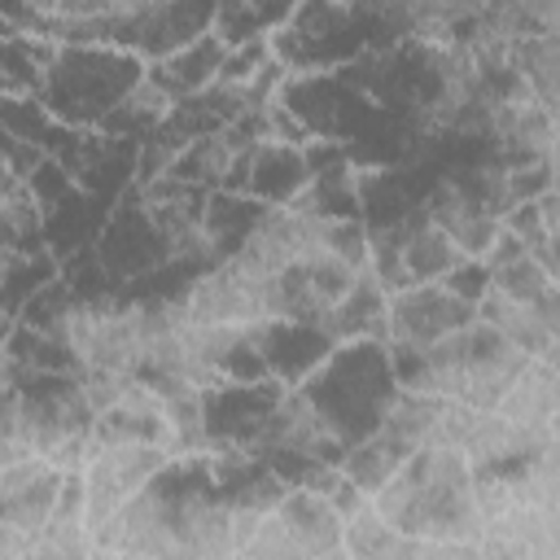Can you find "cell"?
<instances>
[{
    "instance_id": "obj_49",
    "label": "cell",
    "mask_w": 560,
    "mask_h": 560,
    "mask_svg": "<svg viewBox=\"0 0 560 560\" xmlns=\"http://www.w3.org/2000/svg\"><path fill=\"white\" fill-rule=\"evenodd\" d=\"M551 442L560 446V411H556V420H551Z\"/></svg>"
},
{
    "instance_id": "obj_15",
    "label": "cell",
    "mask_w": 560,
    "mask_h": 560,
    "mask_svg": "<svg viewBox=\"0 0 560 560\" xmlns=\"http://www.w3.org/2000/svg\"><path fill=\"white\" fill-rule=\"evenodd\" d=\"M214 459V477H219V490L232 508V538H236V556L249 547V538L258 534L262 516L289 494V486L271 472L267 459L258 455H236V451H210Z\"/></svg>"
},
{
    "instance_id": "obj_2",
    "label": "cell",
    "mask_w": 560,
    "mask_h": 560,
    "mask_svg": "<svg viewBox=\"0 0 560 560\" xmlns=\"http://www.w3.org/2000/svg\"><path fill=\"white\" fill-rule=\"evenodd\" d=\"M92 424L96 411L83 394V376L0 363V468L44 459L61 472H79L92 451Z\"/></svg>"
},
{
    "instance_id": "obj_34",
    "label": "cell",
    "mask_w": 560,
    "mask_h": 560,
    "mask_svg": "<svg viewBox=\"0 0 560 560\" xmlns=\"http://www.w3.org/2000/svg\"><path fill=\"white\" fill-rule=\"evenodd\" d=\"M171 109H175V101L153 83V79H144L109 118H105V136H114V140H131V144H144L153 131H162L166 127V118H171Z\"/></svg>"
},
{
    "instance_id": "obj_45",
    "label": "cell",
    "mask_w": 560,
    "mask_h": 560,
    "mask_svg": "<svg viewBox=\"0 0 560 560\" xmlns=\"http://www.w3.org/2000/svg\"><path fill=\"white\" fill-rule=\"evenodd\" d=\"M39 162H44V153H39V149H31L26 140H13V136H4V131H0V175L31 179V175L39 171Z\"/></svg>"
},
{
    "instance_id": "obj_24",
    "label": "cell",
    "mask_w": 560,
    "mask_h": 560,
    "mask_svg": "<svg viewBox=\"0 0 560 560\" xmlns=\"http://www.w3.org/2000/svg\"><path fill=\"white\" fill-rule=\"evenodd\" d=\"M0 131L13 140H26L44 158H66L83 131L66 127L39 96H0Z\"/></svg>"
},
{
    "instance_id": "obj_42",
    "label": "cell",
    "mask_w": 560,
    "mask_h": 560,
    "mask_svg": "<svg viewBox=\"0 0 560 560\" xmlns=\"http://www.w3.org/2000/svg\"><path fill=\"white\" fill-rule=\"evenodd\" d=\"M503 232H508V236H516L529 254H538V249L551 241V232H547V219H542V206H538V201H516V206L503 214Z\"/></svg>"
},
{
    "instance_id": "obj_40",
    "label": "cell",
    "mask_w": 560,
    "mask_h": 560,
    "mask_svg": "<svg viewBox=\"0 0 560 560\" xmlns=\"http://www.w3.org/2000/svg\"><path fill=\"white\" fill-rule=\"evenodd\" d=\"M70 311H74V293H70V284L57 276L48 289H39V293L22 306L18 324H31V328H39V332L57 337V328L66 324V315H70Z\"/></svg>"
},
{
    "instance_id": "obj_27",
    "label": "cell",
    "mask_w": 560,
    "mask_h": 560,
    "mask_svg": "<svg viewBox=\"0 0 560 560\" xmlns=\"http://www.w3.org/2000/svg\"><path fill=\"white\" fill-rule=\"evenodd\" d=\"M267 214H271V210L258 206L254 197H241V192H210V201H206V241H210L214 262L236 258Z\"/></svg>"
},
{
    "instance_id": "obj_39",
    "label": "cell",
    "mask_w": 560,
    "mask_h": 560,
    "mask_svg": "<svg viewBox=\"0 0 560 560\" xmlns=\"http://www.w3.org/2000/svg\"><path fill=\"white\" fill-rule=\"evenodd\" d=\"M61 280L70 284L74 302H109V298H118V280L109 276V267H105L96 245L74 249L70 258H61Z\"/></svg>"
},
{
    "instance_id": "obj_28",
    "label": "cell",
    "mask_w": 560,
    "mask_h": 560,
    "mask_svg": "<svg viewBox=\"0 0 560 560\" xmlns=\"http://www.w3.org/2000/svg\"><path fill=\"white\" fill-rule=\"evenodd\" d=\"M341 551L350 560H416L420 542L389 525L372 503H363L341 521Z\"/></svg>"
},
{
    "instance_id": "obj_1",
    "label": "cell",
    "mask_w": 560,
    "mask_h": 560,
    "mask_svg": "<svg viewBox=\"0 0 560 560\" xmlns=\"http://www.w3.org/2000/svg\"><path fill=\"white\" fill-rule=\"evenodd\" d=\"M96 547L109 556L140 560H232V508L219 490L214 459L175 455L114 521L96 534Z\"/></svg>"
},
{
    "instance_id": "obj_12",
    "label": "cell",
    "mask_w": 560,
    "mask_h": 560,
    "mask_svg": "<svg viewBox=\"0 0 560 560\" xmlns=\"http://www.w3.org/2000/svg\"><path fill=\"white\" fill-rule=\"evenodd\" d=\"M96 249H101L109 276L118 280V293L127 284L149 280V276H158V271L171 267V245H166V236H162V228H158V219H153L140 184L114 206V214H109Z\"/></svg>"
},
{
    "instance_id": "obj_36",
    "label": "cell",
    "mask_w": 560,
    "mask_h": 560,
    "mask_svg": "<svg viewBox=\"0 0 560 560\" xmlns=\"http://www.w3.org/2000/svg\"><path fill=\"white\" fill-rule=\"evenodd\" d=\"M516 61L521 74L529 79L538 105L551 114L556 131H560V35H534L516 44Z\"/></svg>"
},
{
    "instance_id": "obj_38",
    "label": "cell",
    "mask_w": 560,
    "mask_h": 560,
    "mask_svg": "<svg viewBox=\"0 0 560 560\" xmlns=\"http://www.w3.org/2000/svg\"><path fill=\"white\" fill-rule=\"evenodd\" d=\"M26 560H101V547H96L88 521L52 516V521L39 529V538L31 542Z\"/></svg>"
},
{
    "instance_id": "obj_7",
    "label": "cell",
    "mask_w": 560,
    "mask_h": 560,
    "mask_svg": "<svg viewBox=\"0 0 560 560\" xmlns=\"http://www.w3.org/2000/svg\"><path fill=\"white\" fill-rule=\"evenodd\" d=\"M149 79V66L105 44H61L44 83V105L74 131H101L105 118Z\"/></svg>"
},
{
    "instance_id": "obj_37",
    "label": "cell",
    "mask_w": 560,
    "mask_h": 560,
    "mask_svg": "<svg viewBox=\"0 0 560 560\" xmlns=\"http://www.w3.org/2000/svg\"><path fill=\"white\" fill-rule=\"evenodd\" d=\"M516 503H534V508H560V446L547 442L542 451H534L516 472L503 477Z\"/></svg>"
},
{
    "instance_id": "obj_50",
    "label": "cell",
    "mask_w": 560,
    "mask_h": 560,
    "mask_svg": "<svg viewBox=\"0 0 560 560\" xmlns=\"http://www.w3.org/2000/svg\"><path fill=\"white\" fill-rule=\"evenodd\" d=\"M101 560H140V556H109V551H101Z\"/></svg>"
},
{
    "instance_id": "obj_31",
    "label": "cell",
    "mask_w": 560,
    "mask_h": 560,
    "mask_svg": "<svg viewBox=\"0 0 560 560\" xmlns=\"http://www.w3.org/2000/svg\"><path fill=\"white\" fill-rule=\"evenodd\" d=\"M0 363L9 368H26V372H66V376H83V363L48 332L31 328V324H0Z\"/></svg>"
},
{
    "instance_id": "obj_44",
    "label": "cell",
    "mask_w": 560,
    "mask_h": 560,
    "mask_svg": "<svg viewBox=\"0 0 560 560\" xmlns=\"http://www.w3.org/2000/svg\"><path fill=\"white\" fill-rule=\"evenodd\" d=\"M442 289L446 293H455L459 302H468L472 311L481 306V298L490 293V267L481 262V258H464L446 280H442Z\"/></svg>"
},
{
    "instance_id": "obj_30",
    "label": "cell",
    "mask_w": 560,
    "mask_h": 560,
    "mask_svg": "<svg viewBox=\"0 0 560 560\" xmlns=\"http://www.w3.org/2000/svg\"><path fill=\"white\" fill-rule=\"evenodd\" d=\"M477 319L481 324H490L503 341H512L521 354H529V359H542L547 350H551V341H556V332L529 311V306H521L516 298H508V293H499L494 284H490V293L481 298V306H477Z\"/></svg>"
},
{
    "instance_id": "obj_9",
    "label": "cell",
    "mask_w": 560,
    "mask_h": 560,
    "mask_svg": "<svg viewBox=\"0 0 560 560\" xmlns=\"http://www.w3.org/2000/svg\"><path fill=\"white\" fill-rule=\"evenodd\" d=\"M341 547V512L306 490H289L258 525L241 556L249 560H319Z\"/></svg>"
},
{
    "instance_id": "obj_48",
    "label": "cell",
    "mask_w": 560,
    "mask_h": 560,
    "mask_svg": "<svg viewBox=\"0 0 560 560\" xmlns=\"http://www.w3.org/2000/svg\"><path fill=\"white\" fill-rule=\"evenodd\" d=\"M542 363H551V368H556V372H560V337H556V341H551V350H547V354H542Z\"/></svg>"
},
{
    "instance_id": "obj_26",
    "label": "cell",
    "mask_w": 560,
    "mask_h": 560,
    "mask_svg": "<svg viewBox=\"0 0 560 560\" xmlns=\"http://www.w3.org/2000/svg\"><path fill=\"white\" fill-rule=\"evenodd\" d=\"M446 411H451L446 398L402 389V394L394 398V407H389V420H385L381 438H389L402 455H416V451H424V446H442Z\"/></svg>"
},
{
    "instance_id": "obj_16",
    "label": "cell",
    "mask_w": 560,
    "mask_h": 560,
    "mask_svg": "<svg viewBox=\"0 0 560 560\" xmlns=\"http://www.w3.org/2000/svg\"><path fill=\"white\" fill-rule=\"evenodd\" d=\"M92 442L101 446H162L171 451V420L166 402L149 381H131L105 411H96Z\"/></svg>"
},
{
    "instance_id": "obj_8",
    "label": "cell",
    "mask_w": 560,
    "mask_h": 560,
    "mask_svg": "<svg viewBox=\"0 0 560 560\" xmlns=\"http://www.w3.org/2000/svg\"><path fill=\"white\" fill-rule=\"evenodd\" d=\"M481 560H560V508L516 503L503 477H477Z\"/></svg>"
},
{
    "instance_id": "obj_4",
    "label": "cell",
    "mask_w": 560,
    "mask_h": 560,
    "mask_svg": "<svg viewBox=\"0 0 560 560\" xmlns=\"http://www.w3.org/2000/svg\"><path fill=\"white\" fill-rule=\"evenodd\" d=\"M372 508L416 542H477V472L451 446L416 451L398 477L372 499Z\"/></svg>"
},
{
    "instance_id": "obj_23",
    "label": "cell",
    "mask_w": 560,
    "mask_h": 560,
    "mask_svg": "<svg viewBox=\"0 0 560 560\" xmlns=\"http://www.w3.org/2000/svg\"><path fill=\"white\" fill-rule=\"evenodd\" d=\"M494 411L508 416L521 429L551 433V420L560 411V372L551 363H542V359H529Z\"/></svg>"
},
{
    "instance_id": "obj_20",
    "label": "cell",
    "mask_w": 560,
    "mask_h": 560,
    "mask_svg": "<svg viewBox=\"0 0 560 560\" xmlns=\"http://www.w3.org/2000/svg\"><path fill=\"white\" fill-rule=\"evenodd\" d=\"M57 48L61 44H52L44 35L0 22V96H44Z\"/></svg>"
},
{
    "instance_id": "obj_47",
    "label": "cell",
    "mask_w": 560,
    "mask_h": 560,
    "mask_svg": "<svg viewBox=\"0 0 560 560\" xmlns=\"http://www.w3.org/2000/svg\"><path fill=\"white\" fill-rule=\"evenodd\" d=\"M538 262H542V271L551 276V284L560 289V241H547V245L538 249Z\"/></svg>"
},
{
    "instance_id": "obj_19",
    "label": "cell",
    "mask_w": 560,
    "mask_h": 560,
    "mask_svg": "<svg viewBox=\"0 0 560 560\" xmlns=\"http://www.w3.org/2000/svg\"><path fill=\"white\" fill-rule=\"evenodd\" d=\"M324 332L346 346V341H385L389 346V293L381 289V280L372 276V267L359 271V280L350 284V293L319 319Z\"/></svg>"
},
{
    "instance_id": "obj_43",
    "label": "cell",
    "mask_w": 560,
    "mask_h": 560,
    "mask_svg": "<svg viewBox=\"0 0 560 560\" xmlns=\"http://www.w3.org/2000/svg\"><path fill=\"white\" fill-rule=\"evenodd\" d=\"M26 184H31V192H35V201H39V210H44V214H48L52 206H61V201L79 188V184H74V175H70L57 158H44V162H39V171H35Z\"/></svg>"
},
{
    "instance_id": "obj_11",
    "label": "cell",
    "mask_w": 560,
    "mask_h": 560,
    "mask_svg": "<svg viewBox=\"0 0 560 560\" xmlns=\"http://www.w3.org/2000/svg\"><path fill=\"white\" fill-rule=\"evenodd\" d=\"M175 455L162 446H101L92 442L88 459H83V486H88V525L92 534L114 521Z\"/></svg>"
},
{
    "instance_id": "obj_29",
    "label": "cell",
    "mask_w": 560,
    "mask_h": 560,
    "mask_svg": "<svg viewBox=\"0 0 560 560\" xmlns=\"http://www.w3.org/2000/svg\"><path fill=\"white\" fill-rule=\"evenodd\" d=\"M293 4L280 0H219L214 4V35L228 48H245V44H271V35L289 22Z\"/></svg>"
},
{
    "instance_id": "obj_32",
    "label": "cell",
    "mask_w": 560,
    "mask_h": 560,
    "mask_svg": "<svg viewBox=\"0 0 560 560\" xmlns=\"http://www.w3.org/2000/svg\"><path fill=\"white\" fill-rule=\"evenodd\" d=\"M44 241V210L26 179L0 175V254L39 249Z\"/></svg>"
},
{
    "instance_id": "obj_33",
    "label": "cell",
    "mask_w": 560,
    "mask_h": 560,
    "mask_svg": "<svg viewBox=\"0 0 560 560\" xmlns=\"http://www.w3.org/2000/svg\"><path fill=\"white\" fill-rule=\"evenodd\" d=\"M459 262H464V254L455 249V241H451L438 223H429V214H420V223L411 228L407 249H402V271H407V280H411V284H442Z\"/></svg>"
},
{
    "instance_id": "obj_25",
    "label": "cell",
    "mask_w": 560,
    "mask_h": 560,
    "mask_svg": "<svg viewBox=\"0 0 560 560\" xmlns=\"http://www.w3.org/2000/svg\"><path fill=\"white\" fill-rule=\"evenodd\" d=\"M57 276H61V258L48 245L0 254V324H18L22 306L39 289H48Z\"/></svg>"
},
{
    "instance_id": "obj_17",
    "label": "cell",
    "mask_w": 560,
    "mask_h": 560,
    "mask_svg": "<svg viewBox=\"0 0 560 560\" xmlns=\"http://www.w3.org/2000/svg\"><path fill=\"white\" fill-rule=\"evenodd\" d=\"M258 350H262L267 376L280 381L284 389H298L337 350V341L324 332V324L271 319V324H258Z\"/></svg>"
},
{
    "instance_id": "obj_18",
    "label": "cell",
    "mask_w": 560,
    "mask_h": 560,
    "mask_svg": "<svg viewBox=\"0 0 560 560\" xmlns=\"http://www.w3.org/2000/svg\"><path fill=\"white\" fill-rule=\"evenodd\" d=\"M267 455H311V459L341 464L346 459V446L328 433V424L311 411V402L289 389V398L280 402V411L271 420L267 442L258 446V459H267Z\"/></svg>"
},
{
    "instance_id": "obj_5",
    "label": "cell",
    "mask_w": 560,
    "mask_h": 560,
    "mask_svg": "<svg viewBox=\"0 0 560 560\" xmlns=\"http://www.w3.org/2000/svg\"><path fill=\"white\" fill-rule=\"evenodd\" d=\"M389 354H394V372L402 389L433 394V398L477 407V411H494L503 394L512 389V381L521 376V368L529 363V354H521L512 341H503L481 319L451 332L424 354H411V350H389Z\"/></svg>"
},
{
    "instance_id": "obj_3",
    "label": "cell",
    "mask_w": 560,
    "mask_h": 560,
    "mask_svg": "<svg viewBox=\"0 0 560 560\" xmlns=\"http://www.w3.org/2000/svg\"><path fill=\"white\" fill-rule=\"evenodd\" d=\"M411 0H306L271 35V57L293 74H332L368 52L411 39Z\"/></svg>"
},
{
    "instance_id": "obj_6",
    "label": "cell",
    "mask_w": 560,
    "mask_h": 560,
    "mask_svg": "<svg viewBox=\"0 0 560 560\" xmlns=\"http://www.w3.org/2000/svg\"><path fill=\"white\" fill-rule=\"evenodd\" d=\"M293 394H302L328 433L350 451L385 429L402 385L385 341H346Z\"/></svg>"
},
{
    "instance_id": "obj_14",
    "label": "cell",
    "mask_w": 560,
    "mask_h": 560,
    "mask_svg": "<svg viewBox=\"0 0 560 560\" xmlns=\"http://www.w3.org/2000/svg\"><path fill=\"white\" fill-rule=\"evenodd\" d=\"M472 319L477 311L455 293H446L442 284H411L389 298V350L424 354L451 332L468 328Z\"/></svg>"
},
{
    "instance_id": "obj_46",
    "label": "cell",
    "mask_w": 560,
    "mask_h": 560,
    "mask_svg": "<svg viewBox=\"0 0 560 560\" xmlns=\"http://www.w3.org/2000/svg\"><path fill=\"white\" fill-rule=\"evenodd\" d=\"M416 560H481L477 542H420Z\"/></svg>"
},
{
    "instance_id": "obj_10",
    "label": "cell",
    "mask_w": 560,
    "mask_h": 560,
    "mask_svg": "<svg viewBox=\"0 0 560 560\" xmlns=\"http://www.w3.org/2000/svg\"><path fill=\"white\" fill-rule=\"evenodd\" d=\"M289 389L280 381H223L206 389V438L210 451H236L258 455V446L271 433V420Z\"/></svg>"
},
{
    "instance_id": "obj_35",
    "label": "cell",
    "mask_w": 560,
    "mask_h": 560,
    "mask_svg": "<svg viewBox=\"0 0 560 560\" xmlns=\"http://www.w3.org/2000/svg\"><path fill=\"white\" fill-rule=\"evenodd\" d=\"M411 455H402L389 438H368V442H359V446H350L346 451V459H341V472L350 477V486L359 490V494H368V499H376L394 477H398V468L407 464Z\"/></svg>"
},
{
    "instance_id": "obj_21",
    "label": "cell",
    "mask_w": 560,
    "mask_h": 560,
    "mask_svg": "<svg viewBox=\"0 0 560 560\" xmlns=\"http://www.w3.org/2000/svg\"><path fill=\"white\" fill-rule=\"evenodd\" d=\"M424 214H429V223H438V228L455 241V249H459L464 258H481V262H486V254L494 249V241H499V232H503L499 219L472 210V206L455 192V184H446V179H438L433 192L424 197Z\"/></svg>"
},
{
    "instance_id": "obj_41",
    "label": "cell",
    "mask_w": 560,
    "mask_h": 560,
    "mask_svg": "<svg viewBox=\"0 0 560 560\" xmlns=\"http://www.w3.org/2000/svg\"><path fill=\"white\" fill-rule=\"evenodd\" d=\"M271 61V44H245V48H228V61H223V74H219V88H232V92H245L262 66Z\"/></svg>"
},
{
    "instance_id": "obj_22",
    "label": "cell",
    "mask_w": 560,
    "mask_h": 560,
    "mask_svg": "<svg viewBox=\"0 0 560 560\" xmlns=\"http://www.w3.org/2000/svg\"><path fill=\"white\" fill-rule=\"evenodd\" d=\"M223 61H228V44L210 31L201 39H192L188 48H179L175 57L149 66V79L171 96V101H188V96H201L219 83L223 74Z\"/></svg>"
},
{
    "instance_id": "obj_13",
    "label": "cell",
    "mask_w": 560,
    "mask_h": 560,
    "mask_svg": "<svg viewBox=\"0 0 560 560\" xmlns=\"http://www.w3.org/2000/svg\"><path fill=\"white\" fill-rule=\"evenodd\" d=\"M311 179H315V171L306 162V149L280 144V140H258L236 158L223 192L254 197L267 210H289V206H298L306 197Z\"/></svg>"
},
{
    "instance_id": "obj_51",
    "label": "cell",
    "mask_w": 560,
    "mask_h": 560,
    "mask_svg": "<svg viewBox=\"0 0 560 560\" xmlns=\"http://www.w3.org/2000/svg\"><path fill=\"white\" fill-rule=\"evenodd\" d=\"M232 560H249V556H232Z\"/></svg>"
}]
</instances>
